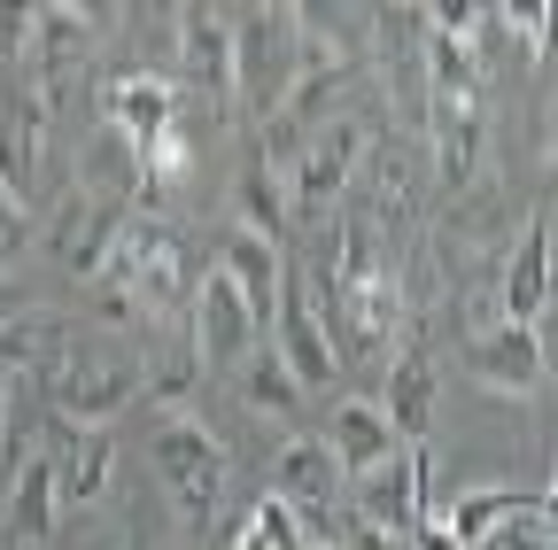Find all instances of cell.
<instances>
[{
	"label": "cell",
	"instance_id": "obj_1",
	"mask_svg": "<svg viewBox=\"0 0 558 550\" xmlns=\"http://www.w3.org/2000/svg\"><path fill=\"white\" fill-rule=\"evenodd\" d=\"M148 450H156V480L171 489L179 520H186L194 535H209V527H218V512H226V497H233V465H226L218 435H209L202 419H186V411H163Z\"/></svg>",
	"mask_w": 558,
	"mask_h": 550
},
{
	"label": "cell",
	"instance_id": "obj_2",
	"mask_svg": "<svg viewBox=\"0 0 558 550\" xmlns=\"http://www.w3.org/2000/svg\"><path fill=\"white\" fill-rule=\"evenodd\" d=\"M39 380L54 395V419H78V427H109L124 403H140V357L101 350V341H70Z\"/></svg>",
	"mask_w": 558,
	"mask_h": 550
},
{
	"label": "cell",
	"instance_id": "obj_3",
	"mask_svg": "<svg viewBox=\"0 0 558 550\" xmlns=\"http://www.w3.org/2000/svg\"><path fill=\"white\" fill-rule=\"evenodd\" d=\"M186 333H194L202 365L233 372V365H248V350L264 341V318H256V310H248V295L233 288V271L209 264L202 280H194V295H186Z\"/></svg>",
	"mask_w": 558,
	"mask_h": 550
},
{
	"label": "cell",
	"instance_id": "obj_4",
	"mask_svg": "<svg viewBox=\"0 0 558 550\" xmlns=\"http://www.w3.org/2000/svg\"><path fill=\"white\" fill-rule=\"evenodd\" d=\"M357 156H365V117H326V124H311V140H303V156H295V171H288V210L311 218V210H326V201H341L349 179H357Z\"/></svg>",
	"mask_w": 558,
	"mask_h": 550
},
{
	"label": "cell",
	"instance_id": "obj_5",
	"mask_svg": "<svg viewBox=\"0 0 558 550\" xmlns=\"http://www.w3.org/2000/svg\"><path fill=\"white\" fill-rule=\"evenodd\" d=\"M264 333H271V357L295 372V388H326V380L341 372L333 341H326V326H318V303H311V288L295 280V271L279 280V303H271Z\"/></svg>",
	"mask_w": 558,
	"mask_h": 550
},
{
	"label": "cell",
	"instance_id": "obj_6",
	"mask_svg": "<svg viewBox=\"0 0 558 550\" xmlns=\"http://www.w3.org/2000/svg\"><path fill=\"white\" fill-rule=\"evenodd\" d=\"M465 365L481 388H497V395H543L550 380V350H543V326H488L465 341Z\"/></svg>",
	"mask_w": 558,
	"mask_h": 550
},
{
	"label": "cell",
	"instance_id": "obj_7",
	"mask_svg": "<svg viewBox=\"0 0 558 550\" xmlns=\"http://www.w3.org/2000/svg\"><path fill=\"white\" fill-rule=\"evenodd\" d=\"M179 62H186V86L226 101L233 94V16L209 9V0H186L179 9Z\"/></svg>",
	"mask_w": 558,
	"mask_h": 550
},
{
	"label": "cell",
	"instance_id": "obj_8",
	"mask_svg": "<svg viewBox=\"0 0 558 550\" xmlns=\"http://www.w3.org/2000/svg\"><path fill=\"white\" fill-rule=\"evenodd\" d=\"M497 303H505L512 326H543V310H550V218L543 210L520 218V241L497 271Z\"/></svg>",
	"mask_w": 558,
	"mask_h": 550
},
{
	"label": "cell",
	"instance_id": "obj_9",
	"mask_svg": "<svg viewBox=\"0 0 558 550\" xmlns=\"http://www.w3.org/2000/svg\"><path fill=\"white\" fill-rule=\"evenodd\" d=\"M78 194L94 201V210H124V201L148 194V171H140V140H124L117 124H101L86 156H78Z\"/></svg>",
	"mask_w": 558,
	"mask_h": 550
},
{
	"label": "cell",
	"instance_id": "obj_10",
	"mask_svg": "<svg viewBox=\"0 0 558 550\" xmlns=\"http://www.w3.org/2000/svg\"><path fill=\"white\" fill-rule=\"evenodd\" d=\"M418 140L435 148V171H442V186H473V171H481V101H442V94H427V124H418Z\"/></svg>",
	"mask_w": 558,
	"mask_h": 550
},
{
	"label": "cell",
	"instance_id": "obj_11",
	"mask_svg": "<svg viewBox=\"0 0 558 550\" xmlns=\"http://www.w3.org/2000/svg\"><path fill=\"white\" fill-rule=\"evenodd\" d=\"M380 411H388L396 442H427V435H435V365H427V350H418V341H403V350L388 357Z\"/></svg>",
	"mask_w": 558,
	"mask_h": 550
},
{
	"label": "cell",
	"instance_id": "obj_12",
	"mask_svg": "<svg viewBox=\"0 0 558 550\" xmlns=\"http://www.w3.org/2000/svg\"><path fill=\"white\" fill-rule=\"evenodd\" d=\"M326 450H333V465H341V480L349 473H365V465H380V457H396L403 442H396V427H388V411L373 403V395H349V403H333V419H326V435H318Z\"/></svg>",
	"mask_w": 558,
	"mask_h": 550
},
{
	"label": "cell",
	"instance_id": "obj_13",
	"mask_svg": "<svg viewBox=\"0 0 558 550\" xmlns=\"http://www.w3.org/2000/svg\"><path fill=\"white\" fill-rule=\"evenodd\" d=\"M101 124H117L124 140H156L163 124H179V86L156 78V71L109 78V94H101Z\"/></svg>",
	"mask_w": 558,
	"mask_h": 550
},
{
	"label": "cell",
	"instance_id": "obj_14",
	"mask_svg": "<svg viewBox=\"0 0 558 550\" xmlns=\"http://www.w3.org/2000/svg\"><path fill=\"white\" fill-rule=\"evenodd\" d=\"M70 341H78V326L54 318V310H16V318H0V380H16V372H47Z\"/></svg>",
	"mask_w": 558,
	"mask_h": 550
},
{
	"label": "cell",
	"instance_id": "obj_15",
	"mask_svg": "<svg viewBox=\"0 0 558 550\" xmlns=\"http://www.w3.org/2000/svg\"><path fill=\"white\" fill-rule=\"evenodd\" d=\"M218 271H233V288L248 295V310H256V318H271L279 280H288V256H279V241H264V233L233 225V233H226V248H218Z\"/></svg>",
	"mask_w": 558,
	"mask_h": 550
},
{
	"label": "cell",
	"instance_id": "obj_16",
	"mask_svg": "<svg viewBox=\"0 0 558 550\" xmlns=\"http://www.w3.org/2000/svg\"><path fill=\"white\" fill-rule=\"evenodd\" d=\"M54 512H62L54 465H47V457L16 465V473H9V527H16V550H39V542L54 535Z\"/></svg>",
	"mask_w": 558,
	"mask_h": 550
},
{
	"label": "cell",
	"instance_id": "obj_17",
	"mask_svg": "<svg viewBox=\"0 0 558 550\" xmlns=\"http://www.w3.org/2000/svg\"><path fill=\"white\" fill-rule=\"evenodd\" d=\"M233 201H241V225L248 233H264V241H279V233H288V179H279L264 156H248L241 163V179H233Z\"/></svg>",
	"mask_w": 558,
	"mask_h": 550
},
{
	"label": "cell",
	"instance_id": "obj_18",
	"mask_svg": "<svg viewBox=\"0 0 558 550\" xmlns=\"http://www.w3.org/2000/svg\"><path fill=\"white\" fill-rule=\"evenodd\" d=\"M527 504H550V489H458L450 512H442V527H450L458 542H481L497 520H512V512H527Z\"/></svg>",
	"mask_w": 558,
	"mask_h": 550
},
{
	"label": "cell",
	"instance_id": "obj_19",
	"mask_svg": "<svg viewBox=\"0 0 558 550\" xmlns=\"http://www.w3.org/2000/svg\"><path fill=\"white\" fill-rule=\"evenodd\" d=\"M233 550H311V535H303V520L279 504L271 489L248 504V520H241V535H233Z\"/></svg>",
	"mask_w": 558,
	"mask_h": 550
},
{
	"label": "cell",
	"instance_id": "obj_20",
	"mask_svg": "<svg viewBox=\"0 0 558 550\" xmlns=\"http://www.w3.org/2000/svg\"><path fill=\"white\" fill-rule=\"evenodd\" d=\"M465 550H558V527H550V504H527V512H512V520H497L481 542H465Z\"/></svg>",
	"mask_w": 558,
	"mask_h": 550
},
{
	"label": "cell",
	"instance_id": "obj_21",
	"mask_svg": "<svg viewBox=\"0 0 558 550\" xmlns=\"http://www.w3.org/2000/svg\"><path fill=\"white\" fill-rule=\"evenodd\" d=\"M241 372H248V395H256V411H295V395H303V388H295V372H288V365L271 357V341H256Z\"/></svg>",
	"mask_w": 558,
	"mask_h": 550
},
{
	"label": "cell",
	"instance_id": "obj_22",
	"mask_svg": "<svg viewBox=\"0 0 558 550\" xmlns=\"http://www.w3.org/2000/svg\"><path fill=\"white\" fill-rule=\"evenodd\" d=\"M140 171H148L156 186H163V179H186V171H194V140H186L179 124H163L156 140H140Z\"/></svg>",
	"mask_w": 558,
	"mask_h": 550
},
{
	"label": "cell",
	"instance_id": "obj_23",
	"mask_svg": "<svg viewBox=\"0 0 558 550\" xmlns=\"http://www.w3.org/2000/svg\"><path fill=\"white\" fill-rule=\"evenodd\" d=\"M497 24L520 32L527 54H543V32H550V0H497Z\"/></svg>",
	"mask_w": 558,
	"mask_h": 550
},
{
	"label": "cell",
	"instance_id": "obj_24",
	"mask_svg": "<svg viewBox=\"0 0 558 550\" xmlns=\"http://www.w3.org/2000/svg\"><path fill=\"white\" fill-rule=\"evenodd\" d=\"M24 248H32V210L0 186V264H24Z\"/></svg>",
	"mask_w": 558,
	"mask_h": 550
},
{
	"label": "cell",
	"instance_id": "obj_25",
	"mask_svg": "<svg viewBox=\"0 0 558 550\" xmlns=\"http://www.w3.org/2000/svg\"><path fill=\"white\" fill-rule=\"evenodd\" d=\"M488 326H505V303H497V271L465 288V341H473V333H488Z\"/></svg>",
	"mask_w": 558,
	"mask_h": 550
},
{
	"label": "cell",
	"instance_id": "obj_26",
	"mask_svg": "<svg viewBox=\"0 0 558 550\" xmlns=\"http://www.w3.org/2000/svg\"><path fill=\"white\" fill-rule=\"evenodd\" d=\"M333 550H403V535L396 527H373V520H341Z\"/></svg>",
	"mask_w": 558,
	"mask_h": 550
},
{
	"label": "cell",
	"instance_id": "obj_27",
	"mask_svg": "<svg viewBox=\"0 0 558 550\" xmlns=\"http://www.w3.org/2000/svg\"><path fill=\"white\" fill-rule=\"evenodd\" d=\"M403 535H411L403 550H465V542H458V535H450L442 520H418V527H403Z\"/></svg>",
	"mask_w": 558,
	"mask_h": 550
},
{
	"label": "cell",
	"instance_id": "obj_28",
	"mask_svg": "<svg viewBox=\"0 0 558 550\" xmlns=\"http://www.w3.org/2000/svg\"><path fill=\"white\" fill-rule=\"evenodd\" d=\"M47 9H78V16H94V24H101V9H109V0H47Z\"/></svg>",
	"mask_w": 558,
	"mask_h": 550
},
{
	"label": "cell",
	"instance_id": "obj_29",
	"mask_svg": "<svg viewBox=\"0 0 558 550\" xmlns=\"http://www.w3.org/2000/svg\"><path fill=\"white\" fill-rule=\"evenodd\" d=\"M9 427H16V411H9V380H0V450H9Z\"/></svg>",
	"mask_w": 558,
	"mask_h": 550
},
{
	"label": "cell",
	"instance_id": "obj_30",
	"mask_svg": "<svg viewBox=\"0 0 558 550\" xmlns=\"http://www.w3.org/2000/svg\"><path fill=\"white\" fill-rule=\"evenodd\" d=\"M256 9H264V16H288V0H256Z\"/></svg>",
	"mask_w": 558,
	"mask_h": 550
},
{
	"label": "cell",
	"instance_id": "obj_31",
	"mask_svg": "<svg viewBox=\"0 0 558 550\" xmlns=\"http://www.w3.org/2000/svg\"><path fill=\"white\" fill-rule=\"evenodd\" d=\"M0 497H9V450H0Z\"/></svg>",
	"mask_w": 558,
	"mask_h": 550
},
{
	"label": "cell",
	"instance_id": "obj_32",
	"mask_svg": "<svg viewBox=\"0 0 558 550\" xmlns=\"http://www.w3.org/2000/svg\"><path fill=\"white\" fill-rule=\"evenodd\" d=\"M209 9H226V16H233V9H241V0H209Z\"/></svg>",
	"mask_w": 558,
	"mask_h": 550
},
{
	"label": "cell",
	"instance_id": "obj_33",
	"mask_svg": "<svg viewBox=\"0 0 558 550\" xmlns=\"http://www.w3.org/2000/svg\"><path fill=\"white\" fill-rule=\"evenodd\" d=\"M124 550H140V542H124Z\"/></svg>",
	"mask_w": 558,
	"mask_h": 550
}]
</instances>
